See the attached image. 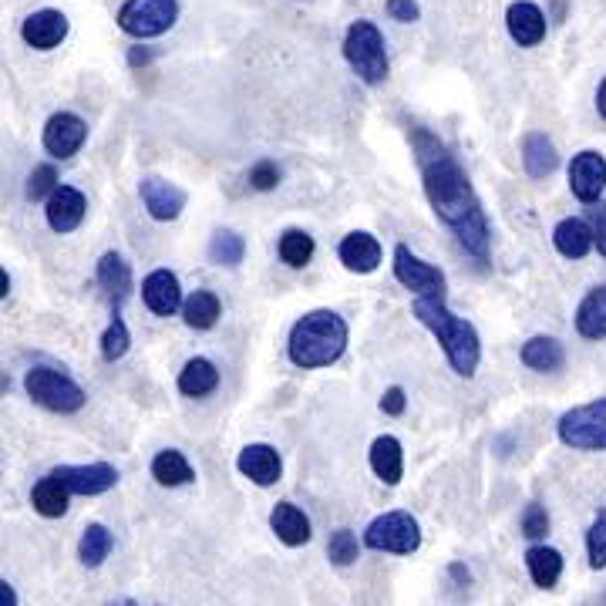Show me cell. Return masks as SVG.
Returning <instances> with one entry per match:
<instances>
[{"label": "cell", "instance_id": "6da1fadb", "mask_svg": "<svg viewBox=\"0 0 606 606\" xmlns=\"http://www.w3.org/2000/svg\"><path fill=\"white\" fill-rule=\"evenodd\" d=\"M411 146H414L418 169H422V179H425V196L435 216L455 232V240L465 253H472L476 260H489L492 229L458 159L425 128L411 132Z\"/></svg>", "mask_w": 606, "mask_h": 606}, {"label": "cell", "instance_id": "7a4b0ae2", "mask_svg": "<svg viewBox=\"0 0 606 606\" xmlns=\"http://www.w3.org/2000/svg\"><path fill=\"white\" fill-rule=\"evenodd\" d=\"M414 317L438 338L448 364L458 378H476L482 361V341L469 320H461L448 310L445 297H414Z\"/></svg>", "mask_w": 606, "mask_h": 606}, {"label": "cell", "instance_id": "3957f363", "mask_svg": "<svg viewBox=\"0 0 606 606\" xmlns=\"http://www.w3.org/2000/svg\"><path fill=\"white\" fill-rule=\"evenodd\" d=\"M344 351H347V320L341 313L310 310L294 323L287 354L297 367L304 370L331 367L334 361H341Z\"/></svg>", "mask_w": 606, "mask_h": 606}, {"label": "cell", "instance_id": "277c9868", "mask_svg": "<svg viewBox=\"0 0 606 606\" xmlns=\"http://www.w3.org/2000/svg\"><path fill=\"white\" fill-rule=\"evenodd\" d=\"M344 58L357 71L361 81L381 84L388 78V52L385 37L370 21H354L344 34Z\"/></svg>", "mask_w": 606, "mask_h": 606}, {"label": "cell", "instance_id": "5b68a950", "mask_svg": "<svg viewBox=\"0 0 606 606\" xmlns=\"http://www.w3.org/2000/svg\"><path fill=\"white\" fill-rule=\"evenodd\" d=\"M559 442L576 451H606V398L580 404L559 418Z\"/></svg>", "mask_w": 606, "mask_h": 606}, {"label": "cell", "instance_id": "8992f818", "mask_svg": "<svg viewBox=\"0 0 606 606\" xmlns=\"http://www.w3.org/2000/svg\"><path fill=\"white\" fill-rule=\"evenodd\" d=\"M24 388L41 408L58 411V414H75L84 408V391L55 367H31L24 378Z\"/></svg>", "mask_w": 606, "mask_h": 606}, {"label": "cell", "instance_id": "52a82bcc", "mask_svg": "<svg viewBox=\"0 0 606 606\" xmlns=\"http://www.w3.org/2000/svg\"><path fill=\"white\" fill-rule=\"evenodd\" d=\"M364 546L375 552H395V556H411L422 546V526L411 512H385L375 523L364 529Z\"/></svg>", "mask_w": 606, "mask_h": 606}, {"label": "cell", "instance_id": "ba28073f", "mask_svg": "<svg viewBox=\"0 0 606 606\" xmlns=\"http://www.w3.org/2000/svg\"><path fill=\"white\" fill-rule=\"evenodd\" d=\"M179 18V0H125L118 27L132 37H159Z\"/></svg>", "mask_w": 606, "mask_h": 606}, {"label": "cell", "instance_id": "9c48e42d", "mask_svg": "<svg viewBox=\"0 0 606 606\" xmlns=\"http://www.w3.org/2000/svg\"><path fill=\"white\" fill-rule=\"evenodd\" d=\"M395 276L414 297H445V273L425 260H418L404 243L395 247Z\"/></svg>", "mask_w": 606, "mask_h": 606}, {"label": "cell", "instance_id": "30bf717a", "mask_svg": "<svg viewBox=\"0 0 606 606\" xmlns=\"http://www.w3.org/2000/svg\"><path fill=\"white\" fill-rule=\"evenodd\" d=\"M84 138H88V125L75 112H58L48 118V125H44V149H48V156H55V159L78 156Z\"/></svg>", "mask_w": 606, "mask_h": 606}, {"label": "cell", "instance_id": "8fae6325", "mask_svg": "<svg viewBox=\"0 0 606 606\" xmlns=\"http://www.w3.org/2000/svg\"><path fill=\"white\" fill-rule=\"evenodd\" d=\"M55 476L71 489V495H102V492L118 485V469H115V465H108V461L61 465V469H55Z\"/></svg>", "mask_w": 606, "mask_h": 606}, {"label": "cell", "instance_id": "7c38bea8", "mask_svg": "<svg viewBox=\"0 0 606 606\" xmlns=\"http://www.w3.org/2000/svg\"><path fill=\"white\" fill-rule=\"evenodd\" d=\"M570 190L580 203H599L606 193V159L599 152L586 149L570 162Z\"/></svg>", "mask_w": 606, "mask_h": 606}, {"label": "cell", "instance_id": "4fadbf2b", "mask_svg": "<svg viewBox=\"0 0 606 606\" xmlns=\"http://www.w3.org/2000/svg\"><path fill=\"white\" fill-rule=\"evenodd\" d=\"M138 193H142V203H146L149 216L159 219V222L179 219V213L185 209V190H179V185L169 182V179L146 175L142 182H138Z\"/></svg>", "mask_w": 606, "mask_h": 606}, {"label": "cell", "instance_id": "5bb4252c", "mask_svg": "<svg viewBox=\"0 0 606 606\" xmlns=\"http://www.w3.org/2000/svg\"><path fill=\"white\" fill-rule=\"evenodd\" d=\"M237 469L253 482V485H273L279 482V476H284V458H279V451L273 445H247L237 458Z\"/></svg>", "mask_w": 606, "mask_h": 606}, {"label": "cell", "instance_id": "9a60e30c", "mask_svg": "<svg viewBox=\"0 0 606 606\" xmlns=\"http://www.w3.org/2000/svg\"><path fill=\"white\" fill-rule=\"evenodd\" d=\"M21 37L31 44L34 52H55L58 44L68 37V18L61 11H37L21 24Z\"/></svg>", "mask_w": 606, "mask_h": 606}, {"label": "cell", "instance_id": "2e32d148", "mask_svg": "<svg viewBox=\"0 0 606 606\" xmlns=\"http://www.w3.org/2000/svg\"><path fill=\"white\" fill-rule=\"evenodd\" d=\"M505 27L519 48H536L546 37V14L536 4H529V0H516V4H508L505 11Z\"/></svg>", "mask_w": 606, "mask_h": 606}, {"label": "cell", "instance_id": "e0dca14e", "mask_svg": "<svg viewBox=\"0 0 606 606\" xmlns=\"http://www.w3.org/2000/svg\"><path fill=\"white\" fill-rule=\"evenodd\" d=\"M142 300L156 317H172L185 300H182V287L179 276L172 270H152L142 284Z\"/></svg>", "mask_w": 606, "mask_h": 606}, {"label": "cell", "instance_id": "ac0fdd59", "mask_svg": "<svg viewBox=\"0 0 606 606\" xmlns=\"http://www.w3.org/2000/svg\"><path fill=\"white\" fill-rule=\"evenodd\" d=\"M44 213H48V226L55 232H75L88 213V199L81 190H75V185H58L48 206H44Z\"/></svg>", "mask_w": 606, "mask_h": 606}, {"label": "cell", "instance_id": "d6986e66", "mask_svg": "<svg viewBox=\"0 0 606 606\" xmlns=\"http://www.w3.org/2000/svg\"><path fill=\"white\" fill-rule=\"evenodd\" d=\"M338 256L351 273H375L381 266V243L370 232H347L338 247Z\"/></svg>", "mask_w": 606, "mask_h": 606}, {"label": "cell", "instance_id": "ffe728a7", "mask_svg": "<svg viewBox=\"0 0 606 606\" xmlns=\"http://www.w3.org/2000/svg\"><path fill=\"white\" fill-rule=\"evenodd\" d=\"M270 529L276 533V539L284 546H307L310 542V519L304 516V508H297L294 502H276L270 512Z\"/></svg>", "mask_w": 606, "mask_h": 606}, {"label": "cell", "instance_id": "44dd1931", "mask_svg": "<svg viewBox=\"0 0 606 606\" xmlns=\"http://www.w3.org/2000/svg\"><path fill=\"white\" fill-rule=\"evenodd\" d=\"M552 247L567 260H583L596 247V232L586 219H563L552 229Z\"/></svg>", "mask_w": 606, "mask_h": 606}, {"label": "cell", "instance_id": "7402d4cb", "mask_svg": "<svg viewBox=\"0 0 606 606\" xmlns=\"http://www.w3.org/2000/svg\"><path fill=\"white\" fill-rule=\"evenodd\" d=\"M370 469L375 476L385 482V485H398L401 482V472H404V451H401V442L395 435H381L370 445Z\"/></svg>", "mask_w": 606, "mask_h": 606}, {"label": "cell", "instance_id": "603a6c76", "mask_svg": "<svg viewBox=\"0 0 606 606\" xmlns=\"http://www.w3.org/2000/svg\"><path fill=\"white\" fill-rule=\"evenodd\" d=\"M576 331L586 341H603L606 338V284L593 287L583 304L576 307Z\"/></svg>", "mask_w": 606, "mask_h": 606}, {"label": "cell", "instance_id": "cb8c5ba5", "mask_svg": "<svg viewBox=\"0 0 606 606\" xmlns=\"http://www.w3.org/2000/svg\"><path fill=\"white\" fill-rule=\"evenodd\" d=\"M68 499H71V489L55 472L44 476L31 492V505H34V512H41L44 519H61L68 512Z\"/></svg>", "mask_w": 606, "mask_h": 606}, {"label": "cell", "instance_id": "d4e9b609", "mask_svg": "<svg viewBox=\"0 0 606 606\" xmlns=\"http://www.w3.org/2000/svg\"><path fill=\"white\" fill-rule=\"evenodd\" d=\"M216 388H219V370H216V364L206 361V357H193L190 364H185V367L179 370V391H182L185 398H206V395H213Z\"/></svg>", "mask_w": 606, "mask_h": 606}, {"label": "cell", "instance_id": "484cf974", "mask_svg": "<svg viewBox=\"0 0 606 606\" xmlns=\"http://www.w3.org/2000/svg\"><path fill=\"white\" fill-rule=\"evenodd\" d=\"M152 479L165 489H179V485H190L196 479V469L190 465L182 451L175 448H165L152 458Z\"/></svg>", "mask_w": 606, "mask_h": 606}, {"label": "cell", "instance_id": "4316f807", "mask_svg": "<svg viewBox=\"0 0 606 606\" xmlns=\"http://www.w3.org/2000/svg\"><path fill=\"white\" fill-rule=\"evenodd\" d=\"M523 165L533 179H546L556 172L559 165V156H556V146L549 142V135L542 132H529L523 138Z\"/></svg>", "mask_w": 606, "mask_h": 606}, {"label": "cell", "instance_id": "83f0119b", "mask_svg": "<svg viewBox=\"0 0 606 606\" xmlns=\"http://www.w3.org/2000/svg\"><path fill=\"white\" fill-rule=\"evenodd\" d=\"M519 357H523V364L529 370H539V375H552V370L563 367L567 351H563V344H559L556 338H533V341L523 344V354Z\"/></svg>", "mask_w": 606, "mask_h": 606}, {"label": "cell", "instance_id": "f1b7e54d", "mask_svg": "<svg viewBox=\"0 0 606 606\" xmlns=\"http://www.w3.org/2000/svg\"><path fill=\"white\" fill-rule=\"evenodd\" d=\"M99 287L105 290V297L112 304H122L132 290V270L118 253H105L99 260Z\"/></svg>", "mask_w": 606, "mask_h": 606}, {"label": "cell", "instance_id": "f546056e", "mask_svg": "<svg viewBox=\"0 0 606 606\" xmlns=\"http://www.w3.org/2000/svg\"><path fill=\"white\" fill-rule=\"evenodd\" d=\"M526 567H529V576L539 590H552L563 576V556L552 546H533L526 552Z\"/></svg>", "mask_w": 606, "mask_h": 606}, {"label": "cell", "instance_id": "4dcf8cb0", "mask_svg": "<svg viewBox=\"0 0 606 606\" xmlns=\"http://www.w3.org/2000/svg\"><path fill=\"white\" fill-rule=\"evenodd\" d=\"M222 317V304L213 290H196L185 297L182 304V320L190 323L193 331H209L216 328V320Z\"/></svg>", "mask_w": 606, "mask_h": 606}, {"label": "cell", "instance_id": "1f68e13d", "mask_svg": "<svg viewBox=\"0 0 606 606\" xmlns=\"http://www.w3.org/2000/svg\"><path fill=\"white\" fill-rule=\"evenodd\" d=\"M115 549V536L102 526V523H91L84 533H81V542H78V559L88 567V570H99L105 559L112 556Z\"/></svg>", "mask_w": 606, "mask_h": 606}, {"label": "cell", "instance_id": "d6a6232c", "mask_svg": "<svg viewBox=\"0 0 606 606\" xmlns=\"http://www.w3.org/2000/svg\"><path fill=\"white\" fill-rule=\"evenodd\" d=\"M279 260H284L287 266H294V270H300V266H307L310 260H313V237L307 229H287L284 237H279Z\"/></svg>", "mask_w": 606, "mask_h": 606}, {"label": "cell", "instance_id": "836d02e7", "mask_svg": "<svg viewBox=\"0 0 606 606\" xmlns=\"http://www.w3.org/2000/svg\"><path fill=\"white\" fill-rule=\"evenodd\" d=\"M243 256H247V240L240 237V232H232V229L213 232L209 260H213L216 266H237V263H243Z\"/></svg>", "mask_w": 606, "mask_h": 606}, {"label": "cell", "instance_id": "e575fe53", "mask_svg": "<svg viewBox=\"0 0 606 606\" xmlns=\"http://www.w3.org/2000/svg\"><path fill=\"white\" fill-rule=\"evenodd\" d=\"M128 347H132V334L125 328V320L115 313L112 323H108V331L102 334V357L105 361H122L128 354Z\"/></svg>", "mask_w": 606, "mask_h": 606}, {"label": "cell", "instance_id": "d590c367", "mask_svg": "<svg viewBox=\"0 0 606 606\" xmlns=\"http://www.w3.org/2000/svg\"><path fill=\"white\" fill-rule=\"evenodd\" d=\"M586 552L593 570H606V508L596 512V519L586 533Z\"/></svg>", "mask_w": 606, "mask_h": 606}, {"label": "cell", "instance_id": "8d00e7d4", "mask_svg": "<svg viewBox=\"0 0 606 606\" xmlns=\"http://www.w3.org/2000/svg\"><path fill=\"white\" fill-rule=\"evenodd\" d=\"M58 190V169L55 165H37L27 179V199L37 203V199H52Z\"/></svg>", "mask_w": 606, "mask_h": 606}, {"label": "cell", "instance_id": "74e56055", "mask_svg": "<svg viewBox=\"0 0 606 606\" xmlns=\"http://www.w3.org/2000/svg\"><path fill=\"white\" fill-rule=\"evenodd\" d=\"M328 556H331V563H338V567L357 563V536L351 529H338L328 542Z\"/></svg>", "mask_w": 606, "mask_h": 606}, {"label": "cell", "instance_id": "f35d334b", "mask_svg": "<svg viewBox=\"0 0 606 606\" xmlns=\"http://www.w3.org/2000/svg\"><path fill=\"white\" fill-rule=\"evenodd\" d=\"M546 533H549V516H546V508L539 502H533L523 512V536L526 539H546Z\"/></svg>", "mask_w": 606, "mask_h": 606}, {"label": "cell", "instance_id": "ab89813d", "mask_svg": "<svg viewBox=\"0 0 606 606\" xmlns=\"http://www.w3.org/2000/svg\"><path fill=\"white\" fill-rule=\"evenodd\" d=\"M250 185H253V190H260V193L276 190V185H279V169L273 162H256L250 169Z\"/></svg>", "mask_w": 606, "mask_h": 606}, {"label": "cell", "instance_id": "60d3db41", "mask_svg": "<svg viewBox=\"0 0 606 606\" xmlns=\"http://www.w3.org/2000/svg\"><path fill=\"white\" fill-rule=\"evenodd\" d=\"M388 14H391V21H401V24H414L418 18H422L414 0H388Z\"/></svg>", "mask_w": 606, "mask_h": 606}, {"label": "cell", "instance_id": "b9f144b4", "mask_svg": "<svg viewBox=\"0 0 606 606\" xmlns=\"http://www.w3.org/2000/svg\"><path fill=\"white\" fill-rule=\"evenodd\" d=\"M404 408H408V398H404V391H401L398 385H395V388H388V391H385V398H381V411L398 418V414H404Z\"/></svg>", "mask_w": 606, "mask_h": 606}, {"label": "cell", "instance_id": "7bdbcfd3", "mask_svg": "<svg viewBox=\"0 0 606 606\" xmlns=\"http://www.w3.org/2000/svg\"><path fill=\"white\" fill-rule=\"evenodd\" d=\"M593 232H596V250H599V256H606V203L603 199L593 209Z\"/></svg>", "mask_w": 606, "mask_h": 606}, {"label": "cell", "instance_id": "ee69618b", "mask_svg": "<svg viewBox=\"0 0 606 606\" xmlns=\"http://www.w3.org/2000/svg\"><path fill=\"white\" fill-rule=\"evenodd\" d=\"M0 606H18V590L8 580L0 583Z\"/></svg>", "mask_w": 606, "mask_h": 606}, {"label": "cell", "instance_id": "f6af8a7d", "mask_svg": "<svg viewBox=\"0 0 606 606\" xmlns=\"http://www.w3.org/2000/svg\"><path fill=\"white\" fill-rule=\"evenodd\" d=\"M596 112H599V118L606 122V78H603L599 88H596Z\"/></svg>", "mask_w": 606, "mask_h": 606}, {"label": "cell", "instance_id": "bcb514c9", "mask_svg": "<svg viewBox=\"0 0 606 606\" xmlns=\"http://www.w3.org/2000/svg\"><path fill=\"white\" fill-rule=\"evenodd\" d=\"M448 573H451L455 580H461L465 586H469V583H472V573H469V570H465L461 563H451V567H448Z\"/></svg>", "mask_w": 606, "mask_h": 606}, {"label": "cell", "instance_id": "7dc6e473", "mask_svg": "<svg viewBox=\"0 0 606 606\" xmlns=\"http://www.w3.org/2000/svg\"><path fill=\"white\" fill-rule=\"evenodd\" d=\"M8 294H11V276H8V270H0V297L8 300Z\"/></svg>", "mask_w": 606, "mask_h": 606}, {"label": "cell", "instance_id": "c3c4849f", "mask_svg": "<svg viewBox=\"0 0 606 606\" xmlns=\"http://www.w3.org/2000/svg\"><path fill=\"white\" fill-rule=\"evenodd\" d=\"M138 61L146 65V61H149V52H132V65H138Z\"/></svg>", "mask_w": 606, "mask_h": 606}, {"label": "cell", "instance_id": "681fc988", "mask_svg": "<svg viewBox=\"0 0 606 606\" xmlns=\"http://www.w3.org/2000/svg\"><path fill=\"white\" fill-rule=\"evenodd\" d=\"M112 606H138L135 599H118V603H112Z\"/></svg>", "mask_w": 606, "mask_h": 606}]
</instances>
